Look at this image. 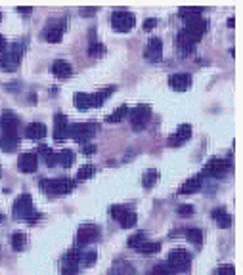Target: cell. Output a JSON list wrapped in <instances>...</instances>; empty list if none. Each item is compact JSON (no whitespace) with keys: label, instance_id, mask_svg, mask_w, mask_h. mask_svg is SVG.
<instances>
[{"label":"cell","instance_id":"1","mask_svg":"<svg viewBox=\"0 0 243 275\" xmlns=\"http://www.w3.org/2000/svg\"><path fill=\"white\" fill-rule=\"evenodd\" d=\"M117 90V86H109V88H102V90L94 92V94H87V92H77L73 97V103L77 109L87 111L90 107H100L113 92Z\"/></svg>","mask_w":243,"mask_h":275},{"label":"cell","instance_id":"2","mask_svg":"<svg viewBox=\"0 0 243 275\" xmlns=\"http://www.w3.org/2000/svg\"><path fill=\"white\" fill-rule=\"evenodd\" d=\"M12 212H14V218L25 220L27 224H35L36 220H40V212H36V210L33 209V197H31L29 193H21V195L16 199Z\"/></svg>","mask_w":243,"mask_h":275},{"label":"cell","instance_id":"3","mask_svg":"<svg viewBox=\"0 0 243 275\" xmlns=\"http://www.w3.org/2000/svg\"><path fill=\"white\" fill-rule=\"evenodd\" d=\"M23 50H25V42L23 40L12 44L10 50L6 48V52L0 56V69L6 71V73H14L19 67V60L23 56Z\"/></svg>","mask_w":243,"mask_h":275},{"label":"cell","instance_id":"4","mask_svg":"<svg viewBox=\"0 0 243 275\" xmlns=\"http://www.w3.org/2000/svg\"><path fill=\"white\" fill-rule=\"evenodd\" d=\"M77 180L71 178H56V180H40V191L48 193V195H67L75 189Z\"/></svg>","mask_w":243,"mask_h":275},{"label":"cell","instance_id":"5","mask_svg":"<svg viewBox=\"0 0 243 275\" xmlns=\"http://www.w3.org/2000/svg\"><path fill=\"white\" fill-rule=\"evenodd\" d=\"M98 132V124L94 121H87V122H77L69 128V138H73L75 142L79 144H87L90 138H94V134Z\"/></svg>","mask_w":243,"mask_h":275},{"label":"cell","instance_id":"6","mask_svg":"<svg viewBox=\"0 0 243 275\" xmlns=\"http://www.w3.org/2000/svg\"><path fill=\"white\" fill-rule=\"evenodd\" d=\"M167 266L173 272H188L191 266V254L184 248H174L167 256Z\"/></svg>","mask_w":243,"mask_h":275},{"label":"cell","instance_id":"7","mask_svg":"<svg viewBox=\"0 0 243 275\" xmlns=\"http://www.w3.org/2000/svg\"><path fill=\"white\" fill-rule=\"evenodd\" d=\"M150 119H152V105H148V103H140L130 111V126L136 132L144 130Z\"/></svg>","mask_w":243,"mask_h":275},{"label":"cell","instance_id":"8","mask_svg":"<svg viewBox=\"0 0 243 275\" xmlns=\"http://www.w3.org/2000/svg\"><path fill=\"white\" fill-rule=\"evenodd\" d=\"M111 25H113V29L119 31V32H128L136 25V17L128 10H115L113 16H111Z\"/></svg>","mask_w":243,"mask_h":275},{"label":"cell","instance_id":"9","mask_svg":"<svg viewBox=\"0 0 243 275\" xmlns=\"http://www.w3.org/2000/svg\"><path fill=\"white\" fill-rule=\"evenodd\" d=\"M232 164L228 159H211L207 164H205V176H211V178H224L228 172H230Z\"/></svg>","mask_w":243,"mask_h":275},{"label":"cell","instance_id":"10","mask_svg":"<svg viewBox=\"0 0 243 275\" xmlns=\"http://www.w3.org/2000/svg\"><path fill=\"white\" fill-rule=\"evenodd\" d=\"M81 266V252L77 248L67 250V254L61 258V274L63 275H77Z\"/></svg>","mask_w":243,"mask_h":275},{"label":"cell","instance_id":"11","mask_svg":"<svg viewBox=\"0 0 243 275\" xmlns=\"http://www.w3.org/2000/svg\"><path fill=\"white\" fill-rule=\"evenodd\" d=\"M100 239V227L94 226V224H83L79 229H77V246H83V244L94 243Z\"/></svg>","mask_w":243,"mask_h":275},{"label":"cell","instance_id":"12","mask_svg":"<svg viewBox=\"0 0 243 275\" xmlns=\"http://www.w3.org/2000/svg\"><path fill=\"white\" fill-rule=\"evenodd\" d=\"M197 42H199V40H197L195 36H191L190 32H186L184 29L176 34V48H178L180 56H190V54L195 50V44H197Z\"/></svg>","mask_w":243,"mask_h":275},{"label":"cell","instance_id":"13","mask_svg":"<svg viewBox=\"0 0 243 275\" xmlns=\"http://www.w3.org/2000/svg\"><path fill=\"white\" fill-rule=\"evenodd\" d=\"M209 29V23H207V19L205 17H201V16H197V17H191V19H188L186 21V32H190L191 36H195L197 40H201L203 38V34L207 32Z\"/></svg>","mask_w":243,"mask_h":275},{"label":"cell","instance_id":"14","mask_svg":"<svg viewBox=\"0 0 243 275\" xmlns=\"http://www.w3.org/2000/svg\"><path fill=\"white\" fill-rule=\"evenodd\" d=\"M144 58L148 61H153V63L161 61V58H163V40L159 36L150 38V42H148V46L144 50Z\"/></svg>","mask_w":243,"mask_h":275},{"label":"cell","instance_id":"15","mask_svg":"<svg viewBox=\"0 0 243 275\" xmlns=\"http://www.w3.org/2000/svg\"><path fill=\"white\" fill-rule=\"evenodd\" d=\"M69 121H67V117L63 115V113H56L54 115V140H67L69 138Z\"/></svg>","mask_w":243,"mask_h":275},{"label":"cell","instance_id":"16","mask_svg":"<svg viewBox=\"0 0 243 275\" xmlns=\"http://www.w3.org/2000/svg\"><path fill=\"white\" fill-rule=\"evenodd\" d=\"M17 126H19V119L12 111H4L0 115V130L4 134H17Z\"/></svg>","mask_w":243,"mask_h":275},{"label":"cell","instance_id":"17","mask_svg":"<svg viewBox=\"0 0 243 275\" xmlns=\"http://www.w3.org/2000/svg\"><path fill=\"white\" fill-rule=\"evenodd\" d=\"M190 138H191V126L190 124H180L178 130H176V134L169 136V146L171 147H178V146L186 144Z\"/></svg>","mask_w":243,"mask_h":275},{"label":"cell","instance_id":"18","mask_svg":"<svg viewBox=\"0 0 243 275\" xmlns=\"http://www.w3.org/2000/svg\"><path fill=\"white\" fill-rule=\"evenodd\" d=\"M36 162H38V159H36V153L25 151L21 157H19V161H17V166H19V170H21L23 174H31V172H35V170H36Z\"/></svg>","mask_w":243,"mask_h":275},{"label":"cell","instance_id":"19","mask_svg":"<svg viewBox=\"0 0 243 275\" xmlns=\"http://www.w3.org/2000/svg\"><path fill=\"white\" fill-rule=\"evenodd\" d=\"M169 84H171V88H174L176 92L188 90L190 84H191V75L190 73H176V75H173L169 79Z\"/></svg>","mask_w":243,"mask_h":275},{"label":"cell","instance_id":"20","mask_svg":"<svg viewBox=\"0 0 243 275\" xmlns=\"http://www.w3.org/2000/svg\"><path fill=\"white\" fill-rule=\"evenodd\" d=\"M201 187H203V176L199 174V176H193V178L186 180V182L180 185V189H178V195H191V193L199 191Z\"/></svg>","mask_w":243,"mask_h":275},{"label":"cell","instance_id":"21","mask_svg":"<svg viewBox=\"0 0 243 275\" xmlns=\"http://www.w3.org/2000/svg\"><path fill=\"white\" fill-rule=\"evenodd\" d=\"M19 147V136L17 134H0V149L4 153H12Z\"/></svg>","mask_w":243,"mask_h":275},{"label":"cell","instance_id":"22","mask_svg":"<svg viewBox=\"0 0 243 275\" xmlns=\"http://www.w3.org/2000/svg\"><path fill=\"white\" fill-rule=\"evenodd\" d=\"M25 138L29 140H42L46 138V126L42 122H31L25 128Z\"/></svg>","mask_w":243,"mask_h":275},{"label":"cell","instance_id":"23","mask_svg":"<svg viewBox=\"0 0 243 275\" xmlns=\"http://www.w3.org/2000/svg\"><path fill=\"white\" fill-rule=\"evenodd\" d=\"M52 73L58 77V79H69L73 75V67L63 60H58L52 63Z\"/></svg>","mask_w":243,"mask_h":275},{"label":"cell","instance_id":"24","mask_svg":"<svg viewBox=\"0 0 243 275\" xmlns=\"http://www.w3.org/2000/svg\"><path fill=\"white\" fill-rule=\"evenodd\" d=\"M211 216H213V220L220 227H230V226H232V216L228 214V210H226L224 207L214 209L213 212H211Z\"/></svg>","mask_w":243,"mask_h":275},{"label":"cell","instance_id":"25","mask_svg":"<svg viewBox=\"0 0 243 275\" xmlns=\"http://www.w3.org/2000/svg\"><path fill=\"white\" fill-rule=\"evenodd\" d=\"M61 36H63V27L58 25L56 21H52V23L44 29V38H46L48 42H60Z\"/></svg>","mask_w":243,"mask_h":275},{"label":"cell","instance_id":"26","mask_svg":"<svg viewBox=\"0 0 243 275\" xmlns=\"http://www.w3.org/2000/svg\"><path fill=\"white\" fill-rule=\"evenodd\" d=\"M113 275H134V268L128 260H117L113 264V270H111Z\"/></svg>","mask_w":243,"mask_h":275},{"label":"cell","instance_id":"27","mask_svg":"<svg viewBox=\"0 0 243 275\" xmlns=\"http://www.w3.org/2000/svg\"><path fill=\"white\" fill-rule=\"evenodd\" d=\"M38 153H40L42 161H44L48 166L58 164V155H56V151H54L52 147H48V146H40V147H38Z\"/></svg>","mask_w":243,"mask_h":275},{"label":"cell","instance_id":"28","mask_svg":"<svg viewBox=\"0 0 243 275\" xmlns=\"http://www.w3.org/2000/svg\"><path fill=\"white\" fill-rule=\"evenodd\" d=\"M186 239H188L190 243L199 246V244L203 243V229H199V227H188V229H186Z\"/></svg>","mask_w":243,"mask_h":275},{"label":"cell","instance_id":"29","mask_svg":"<svg viewBox=\"0 0 243 275\" xmlns=\"http://www.w3.org/2000/svg\"><path fill=\"white\" fill-rule=\"evenodd\" d=\"M126 115H128V105H121V107H117L111 115H107V117H105V122H111V124L121 122Z\"/></svg>","mask_w":243,"mask_h":275},{"label":"cell","instance_id":"30","mask_svg":"<svg viewBox=\"0 0 243 275\" xmlns=\"http://www.w3.org/2000/svg\"><path fill=\"white\" fill-rule=\"evenodd\" d=\"M201 12H205V8H197V6H186V8H180L178 10V14H180V17L182 19H191V17H197Z\"/></svg>","mask_w":243,"mask_h":275},{"label":"cell","instance_id":"31","mask_svg":"<svg viewBox=\"0 0 243 275\" xmlns=\"http://www.w3.org/2000/svg\"><path fill=\"white\" fill-rule=\"evenodd\" d=\"M58 164H61L63 168H69L71 164H73V159H75V155L71 149H63V151H58Z\"/></svg>","mask_w":243,"mask_h":275},{"label":"cell","instance_id":"32","mask_svg":"<svg viewBox=\"0 0 243 275\" xmlns=\"http://www.w3.org/2000/svg\"><path fill=\"white\" fill-rule=\"evenodd\" d=\"M96 174V166L94 164H83L77 172V180H88Z\"/></svg>","mask_w":243,"mask_h":275},{"label":"cell","instance_id":"33","mask_svg":"<svg viewBox=\"0 0 243 275\" xmlns=\"http://www.w3.org/2000/svg\"><path fill=\"white\" fill-rule=\"evenodd\" d=\"M159 248H161V244H159V243H153V241H144V243L140 244L136 250H138V252H142V254H155V252H159Z\"/></svg>","mask_w":243,"mask_h":275},{"label":"cell","instance_id":"34","mask_svg":"<svg viewBox=\"0 0 243 275\" xmlns=\"http://www.w3.org/2000/svg\"><path fill=\"white\" fill-rule=\"evenodd\" d=\"M136 220H138V214L130 209V210H128V212L124 214L121 220H119V224H121L124 229H128V227H132V226L136 224Z\"/></svg>","mask_w":243,"mask_h":275},{"label":"cell","instance_id":"35","mask_svg":"<svg viewBox=\"0 0 243 275\" xmlns=\"http://www.w3.org/2000/svg\"><path fill=\"white\" fill-rule=\"evenodd\" d=\"M157 180H159V172H157V170H148V172L144 174V178H142V183H144L146 189H152Z\"/></svg>","mask_w":243,"mask_h":275},{"label":"cell","instance_id":"36","mask_svg":"<svg viewBox=\"0 0 243 275\" xmlns=\"http://www.w3.org/2000/svg\"><path fill=\"white\" fill-rule=\"evenodd\" d=\"M25 244H27V237L23 235V233H14L12 235V248L14 250H23L25 248Z\"/></svg>","mask_w":243,"mask_h":275},{"label":"cell","instance_id":"37","mask_svg":"<svg viewBox=\"0 0 243 275\" xmlns=\"http://www.w3.org/2000/svg\"><path fill=\"white\" fill-rule=\"evenodd\" d=\"M146 275H174V272L167 264H159V266H153Z\"/></svg>","mask_w":243,"mask_h":275},{"label":"cell","instance_id":"38","mask_svg":"<svg viewBox=\"0 0 243 275\" xmlns=\"http://www.w3.org/2000/svg\"><path fill=\"white\" fill-rule=\"evenodd\" d=\"M128 210H130V209H128V207H124V205H113L109 212H111V218H113V220H117V222H119V220H121L122 216L128 212Z\"/></svg>","mask_w":243,"mask_h":275},{"label":"cell","instance_id":"39","mask_svg":"<svg viewBox=\"0 0 243 275\" xmlns=\"http://www.w3.org/2000/svg\"><path fill=\"white\" fill-rule=\"evenodd\" d=\"M144 241H148L144 233H134L132 237H128V241H126V244H128L130 248H134V250H136V248H138L140 244L144 243Z\"/></svg>","mask_w":243,"mask_h":275},{"label":"cell","instance_id":"40","mask_svg":"<svg viewBox=\"0 0 243 275\" xmlns=\"http://www.w3.org/2000/svg\"><path fill=\"white\" fill-rule=\"evenodd\" d=\"M96 258H98L96 250H88V252L81 254V264H85V266H94V264H96Z\"/></svg>","mask_w":243,"mask_h":275},{"label":"cell","instance_id":"41","mask_svg":"<svg viewBox=\"0 0 243 275\" xmlns=\"http://www.w3.org/2000/svg\"><path fill=\"white\" fill-rule=\"evenodd\" d=\"M104 44H100V42H90V46H88V56L92 58H98V56H102L104 54Z\"/></svg>","mask_w":243,"mask_h":275},{"label":"cell","instance_id":"42","mask_svg":"<svg viewBox=\"0 0 243 275\" xmlns=\"http://www.w3.org/2000/svg\"><path fill=\"white\" fill-rule=\"evenodd\" d=\"M218 275H236V268L232 264H224V266H218Z\"/></svg>","mask_w":243,"mask_h":275},{"label":"cell","instance_id":"43","mask_svg":"<svg viewBox=\"0 0 243 275\" xmlns=\"http://www.w3.org/2000/svg\"><path fill=\"white\" fill-rule=\"evenodd\" d=\"M191 214H193V207H191V205H180V207H178V216L190 218Z\"/></svg>","mask_w":243,"mask_h":275},{"label":"cell","instance_id":"44","mask_svg":"<svg viewBox=\"0 0 243 275\" xmlns=\"http://www.w3.org/2000/svg\"><path fill=\"white\" fill-rule=\"evenodd\" d=\"M155 25H157V19H155V17H150V19L144 21V31H152Z\"/></svg>","mask_w":243,"mask_h":275},{"label":"cell","instance_id":"45","mask_svg":"<svg viewBox=\"0 0 243 275\" xmlns=\"http://www.w3.org/2000/svg\"><path fill=\"white\" fill-rule=\"evenodd\" d=\"M83 153H85V155H94V153H96V146H94V144L85 146V147H83Z\"/></svg>","mask_w":243,"mask_h":275},{"label":"cell","instance_id":"46","mask_svg":"<svg viewBox=\"0 0 243 275\" xmlns=\"http://www.w3.org/2000/svg\"><path fill=\"white\" fill-rule=\"evenodd\" d=\"M6 48H8V44H6V38L0 34V54H4V52H6Z\"/></svg>","mask_w":243,"mask_h":275},{"label":"cell","instance_id":"47","mask_svg":"<svg viewBox=\"0 0 243 275\" xmlns=\"http://www.w3.org/2000/svg\"><path fill=\"white\" fill-rule=\"evenodd\" d=\"M17 12H21V14H31V12H33V8H27V6H19V8H17Z\"/></svg>","mask_w":243,"mask_h":275},{"label":"cell","instance_id":"48","mask_svg":"<svg viewBox=\"0 0 243 275\" xmlns=\"http://www.w3.org/2000/svg\"><path fill=\"white\" fill-rule=\"evenodd\" d=\"M2 220H4V216H2V214H0V222H2Z\"/></svg>","mask_w":243,"mask_h":275},{"label":"cell","instance_id":"49","mask_svg":"<svg viewBox=\"0 0 243 275\" xmlns=\"http://www.w3.org/2000/svg\"><path fill=\"white\" fill-rule=\"evenodd\" d=\"M0 21H2V14H0Z\"/></svg>","mask_w":243,"mask_h":275},{"label":"cell","instance_id":"50","mask_svg":"<svg viewBox=\"0 0 243 275\" xmlns=\"http://www.w3.org/2000/svg\"><path fill=\"white\" fill-rule=\"evenodd\" d=\"M0 176H2V172H0Z\"/></svg>","mask_w":243,"mask_h":275}]
</instances>
